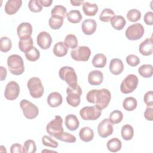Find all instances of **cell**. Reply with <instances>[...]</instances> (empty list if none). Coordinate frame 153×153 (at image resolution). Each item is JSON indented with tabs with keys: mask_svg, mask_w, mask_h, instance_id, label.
Here are the masks:
<instances>
[{
	"mask_svg": "<svg viewBox=\"0 0 153 153\" xmlns=\"http://www.w3.org/2000/svg\"><path fill=\"white\" fill-rule=\"evenodd\" d=\"M86 99L89 103L96 104V106L102 110L108 106L111 99V94L110 91L106 88L93 89L87 93Z\"/></svg>",
	"mask_w": 153,
	"mask_h": 153,
	"instance_id": "cell-1",
	"label": "cell"
},
{
	"mask_svg": "<svg viewBox=\"0 0 153 153\" xmlns=\"http://www.w3.org/2000/svg\"><path fill=\"white\" fill-rule=\"evenodd\" d=\"M7 65L10 72L15 75H22L25 71L23 59L18 54H12L7 59Z\"/></svg>",
	"mask_w": 153,
	"mask_h": 153,
	"instance_id": "cell-2",
	"label": "cell"
},
{
	"mask_svg": "<svg viewBox=\"0 0 153 153\" xmlns=\"http://www.w3.org/2000/svg\"><path fill=\"white\" fill-rule=\"evenodd\" d=\"M60 79L65 81L69 87L75 88L78 85L77 83V75L74 68L70 66H63L59 71Z\"/></svg>",
	"mask_w": 153,
	"mask_h": 153,
	"instance_id": "cell-3",
	"label": "cell"
},
{
	"mask_svg": "<svg viewBox=\"0 0 153 153\" xmlns=\"http://www.w3.org/2000/svg\"><path fill=\"white\" fill-rule=\"evenodd\" d=\"M30 96L35 99L41 97L44 94V87L41 79L38 77H32L29 79L27 84Z\"/></svg>",
	"mask_w": 153,
	"mask_h": 153,
	"instance_id": "cell-4",
	"label": "cell"
},
{
	"mask_svg": "<svg viewBox=\"0 0 153 153\" xmlns=\"http://www.w3.org/2000/svg\"><path fill=\"white\" fill-rule=\"evenodd\" d=\"M63 120L60 115H56L54 120H51L46 126L47 132L55 138L63 132L62 126Z\"/></svg>",
	"mask_w": 153,
	"mask_h": 153,
	"instance_id": "cell-5",
	"label": "cell"
},
{
	"mask_svg": "<svg viewBox=\"0 0 153 153\" xmlns=\"http://www.w3.org/2000/svg\"><path fill=\"white\" fill-rule=\"evenodd\" d=\"M66 102L72 107H77L81 102L82 89L79 85L75 88L68 87L66 89Z\"/></svg>",
	"mask_w": 153,
	"mask_h": 153,
	"instance_id": "cell-6",
	"label": "cell"
},
{
	"mask_svg": "<svg viewBox=\"0 0 153 153\" xmlns=\"http://www.w3.org/2000/svg\"><path fill=\"white\" fill-rule=\"evenodd\" d=\"M20 108L22 109L25 117L27 119H33L39 114L38 107L26 99H23L20 102Z\"/></svg>",
	"mask_w": 153,
	"mask_h": 153,
	"instance_id": "cell-7",
	"label": "cell"
},
{
	"mask_svg": "<svg viewBox=\"0 0 153 153\" xmlns=\"http://www.w3.org/2000/svg\"><path fill=\"white\" fill-rule=\"evenodd\" d=\"M137 84L138 78L137 76L134 74L128 75L121 84V91L124 94L132 93L136 88Z\"/></svg>",
	"mask_w": 153,
	"mask_h": 153,
	"instance_id": "cell-8",
	"label": "cell"
},
{
	"mask_svg": "<svg viewBox=\"0 0 153 153\" xmlns=\"http://www.w3.org/2000/svg\"><path fill=\"white\" fill-rule=\"evenodd\" d=\"M145 32L144 27L140 23H134L129 26L126 30V36L129 40L134 41L140 39Z\"/></svg>",
	"mask_w": 153,
	"mask_h": 153,
	"instance_id": "cell-9",
	"label": "cell"
},
{
	"mask_svg": "<svg viewBox=\"0 0 153 153\" xmlns=\"http://www.w3.org/2000/svg\"><path fill=\"white\" fill-rule=\"evenodd\" d=\"M102 114V110L97 106H85L79 111V115L84 120H96Z\"/></svg>",
	"mask_w": 153,
	"mask_h": 153,
	"instance_id": "cell-10",
	"label": "cell"
},
{
	"mask_svg": "<svg viewBox=\"0 0 153 153\" xmlns=\"http://www.w3.org/2000/svg\"><path fill=\"white\" fill-rule=\"evenodd\" d=\"M91 54V50L87 46H78L71 51L72 58L76 61L87 62Z\"/></svg>",
	"mask_w": 153,
	"mask_h": 153,
	"instance_id": "cell-11",
	"label": "cell"
},
{
	"mask_svg": "<svg viewBox=\"0 0 153 153\" xmlns=\"http://www.w3.org/2000/svg\"><path fill=\"white\" fill-rule=\"evenodd\" d=\"M20 93V87L17 82L11 81L9 82L5 87L4 96L10 100L16 99Z\"/></svg>",
	"mask_w": 153,
	"mask_h": 153,
	"instance_id": "cell-12",
	"label": "cell"
},
{
	"mask_svg": "<svg viewBox=\"0 0 153 153\" xmlns=\"http://www.w3.org/2000/svg\"><path fill=\"white\" fill-rule=\"evenodd\" d=\"M113 124L108 118L103 119L97 126L99 135L103 138H106L111 135L113 133Z\"/></svg>",
	"mask_w": 153,
	"mask_h": 153,
	"instance_id": "cell-13",
	"label": "cell"
},
{
	"mask_svg": "<svg viewBox=\"0 0 153 153\" xmlns=\"http://www.w3.org/2000/svg\"><path fill=\"white\" fill-rule=\"evenodd\" d=\"M37 44L43 50H47L51 46L52 38L50 33L45 31L41 32L36 38Z\"/></svg>",
	"mask_w": 153,
	"mask_h": 153,
	"instance_id": "cell-14",
	"label": "cell"
},
{
	"mask_svg": "<svg viewBox=\"0 0 153 153\" xmlns=\"http://www.w3.org/2000/svg\"><path fill=\"white\" fill-rule=\"evenodd\" d=\"M82 32L87 35L93 34L96 30L97 23L94 19H87L84 20L81 25Z\"/></svg>",
	"mask_w": 153,
	"mask_h": 153,
	"instance_id": "cell-15",
	"label": "cell"
},
{
	"mask_svg": "<svg viewBox=\"0 0 153 153\" xmlns=\"http://www.w3.org/2000/svg\"><path fill=\"white\" fill-rule=\"evenodd\" d=\"M22 4L21 0H8L5 5V11L9 15L14 14L20 9Z\"/></svg>",
	"mask_w": 153,
	"mask_h": 153,
	"instance_id": "cell-16",
	"label": "cell"
},
{
	"mask_svg": "<svg viewBox=\"0 0 153 153\" xmlns=\"http://www.w3.org/2000/svg\"><path fill=\"white\" fill-rule=\"evenodd\" d=\"M32 26L30 23L23 22L17 28V33L20 38L25 36H30L32 33Z\"/></svg>",
	"mask_w": 153,
	"mask_h": 153,
	"instance_id": "cell-17",
	"label": "cell"
},
{
	"mask_svg": "<svg viewBox=\"0 0 153 153\" xmlns=\"http://www.w3.org/2000/svg\"><path fill=\"white\" fill-rule=\"evenodd\" d=\"M103 79V75L102 72L98 70L91 71L88 75V81L92 85H100Z\"/></svg>",
	"mask_w": 153,
	"mask_h": 153,
	"instance_id": "cell-18",
	"label": "cell"
},
{
	"mask_svg": "<svg viewBox=\"0 0 153 153\" xmlns=\"http://www.w3.org/2000/svg\"><path fill=\"white\" fill-rule=\"evenodd\" d=\"M139 52L141 54L148 56L152 54V37L146 39L140 43L139 47Z\"/></svg>",
	"mask_w": 153,
	"mask_h": 153,
	"instance_id": "cell-19",
	"label": "cell"
},
{
	"mask_svg": "<svg viewBox=\"0 0 153 153\" xmlns=\"http://www.w3.org/2000/svg\"><path fill=\"white\" fill-rule=\"evenodd\" d=\"M109 70L114 75L120 74L124 70V65L122 60L118 58L112 59L110 62Z\"/></svg>",
	"mask_w": 153,
	"mask_h": 153,
	"instance_id": "cell-20",
	"label": "cell"
},
{
	"mask_svg": "<svg viewBox=\"0 0 153 153\" xmlns=\"http://www.w3.org/2000/svg\"><path fill=\"white\" fill-rule=\"evenodd\" d=\"M65 124L68 130L75 131L78 128L79 121L76 116L74 114H69L65 117Z\"/></svg>",
	"mask_w": 153,
	"mask_h": 153,
	"instance_id": "cell-21",
	"label": "cell"
},
{
	"mask_svg": "<svg viewBox=\"0 0 153 153\" xmlns=\"http://www.w3.org/2000/svg\"><path fill=\"white\" fill-rule=\"evenodd\" d=\"M47 103L52 108L59 106L63 101L62 95L58 92H52L47 97Z\"/></svg>",
	"mask_w": 153,
	"mask_h": 153,
	"instance_id": "cell-22",
	"label": "cell"
},
{
	"mask_svg": "<svg viewBox=\"0 0 153 153\" xmlns=\"http://www.w3.org/2000/svg\"><path fill=\"white\" fill-rule=\"evenodd\" d=\"M33 47V39L31 36H25L20 38L19 47L21 51L26 53Z\"/></svg>",
	"mask_w": 153,
	"mask_h": 153,
	"instance_id": "cell-23",
	"label": "cell"
},
{
	"mask_svg": "<svg viewBox=\"0 0 153 153\" xmlns=\"http://www.w3.org/2000/svg\"><path fill=\"white\" fill-rule=\"evenodd\" d=\"M79 136L81 140L88 142L93 140L94 137V131L89 127H84L80 130Z\"/></svg>",
	"mask_w": 153,
	"mask_h": 153,
	"instance_id": "cell-24",
	"label": "cell"
},
{
	"mask_svg": "<svg viewBox=\"0 0 153 153\" xmlns=\"http://www.w3.org/2000/svg\"><path fill=\"white\" fill-rule=\"evenodd\" d=\"M82 10L86 16H94L98 11V6L96 4L84 2L82 4Z\"/></svg>",
	"mask_w": 153,
	"mask_h": 153,
	"instance_id": "cell-25",
	"label": "cell"
},
{
	"mask_svg": "<svg viewBox=\"0 0 153 153\" xmlns=\"http://www.w3.org/2000/svg\"><path fill=\"white\" fill-rule=\"evenodd\" d=\"M112 26L116 30H122L126 24V20L122 16H115L110 21Z\"/></svg>",
	"mask_w": 153,
	"mask_h": 153,
	"instance_id": "cell-26",
	"label": "cell"
},
{
	"mask_svg": "<svg viewBox=\"0 0 153 153\" xmlns=\"http://www.w3.org/2000/svg\"><path fill=\"white\" fill-rule=\"evenodd\" d=\"M106 146L108 149L112 152H116L120 151L122 147L121 141L117 138H112L109 140L106 143Z\"/></svg>",
	"mask_w": 153,
	"mask_h": 153,
	"instance_id": "cell-27",
	"label": "cell"
},
{
	"mask_svg": "<svg viewBox=\"0 0 153 153\" xmlns=\"http://www.w3.org/2000/svg\"><path fill=\"white\" fill-rule=\"evenodd\" d=\"M68 48L62 41L57 42L53 48V53L57 57H63L68 53Z\"/></svg>",
	"mask_w": 153,
	"mask_h": 153,
	"instance_id": "cell-28",
	"label": "cell"
},
{
	"mask_svg": "<svg viewBox=\"0 0 153 153\" xmlns=\"http://www.w3.org/2000/svg\"><path fill=\"white\" fill-rule=\"evenodd\" d=\"M107 62L106 57L102 53L96 54L92 59V65L95 68H103L105 66Z\"/></svg>",
	"mask_w": 153,
	"mask_h": 153,
	"instance_id": "cell-29",
	"label": "cell"
},
{
	"mask_svg": "<svg viewBox=\"0 0 153 153\" xmlns=\"http://www.w3.org/2000/svg\"><path fill=\"white\" fill-rule=\"evenodd\" d=\"M64 18L58 16H52L49 19L48 25L50 27L54 30L60 29L63 23Z\"/></svg>",
	"mask_w": 153,
	"mask_h": 153,
	"instance_id": "cell-30",
	"label": "cell"
},
{
	"mask_svg": "<svg viewBox=\"0 0 153 153\" xmlns=\"http://www.w3.org/2000/svg\"><path fill=\"white\" fill-rule=\"evenodd\" d=\"M68 21L72 23H78L82 20V16L79 10H72L66 14Z\"/></svg>",
	"mask_w": 153,
	"mask_h": 153,
	"instance_id": "cell-31",
	"label": "cell"
},
{
	"mask_svg": "<svg viewBox=\"0 0 153 153\" xmlns=\"http://www.w3.org/2000/svg\"><path fill=\"white\" fill-rule=\"evenodd\" d=\"M121 134L123 139L125 140H131L134 134V130L131 126L129 124H126L121 128Z\"/></svg>",
	"mask_w": 153,
	"mask_h": 153,
	"instance_id": "cell-32",
	"label": "cell"
},
{
	"mask_svg": "<svg viewBox=\"0 0 153 153\" xmlns=\"http://www.w3.org/2000/svg\"><path fill=\"white\" fill-rule=\"evenodd\" d=\"M137 100L133 97H126L123 102V108L127 111H132L134 110L137 107Z\"/></svg>",
	"mask_w": 153,
	"mask_h": 153,
	"instance_id": "cell-33",
	"label": "cell"
},
{
	"mask_svg": "<svg viewBox=\"0 0 153 153\" xmlns=\"http://www.w3.org/2000/svg\"><path fill=\"white\" fill-rule=\"evenodd\" d=\"M138 72L142 77L150 78L153 74L152 66L149 64L143 65L139 68Z\"/></svg>",
	"mask_w": 153,
	"mask_h": 153,
	"instance_id": "cell-34",
	"label": "cell"
},
{
	"mask_svg": "<svg viewBox=\"0 0 153 153\" xmlns=\"http://www.w3.org/2000/svg\"><path fill=\"white\" fill-rule=\"evenodd\" d=\"M25 55L28 60L30 62H35L39 59L40 57V53L36 47H33L27 52L25 53Z\"/></svg>",
	"mask_w": 153,
	"mask_h": 153,
	"instance_id": "cell-35",
	"label": "cell"
},
{
	"mask_svg": "<svg viewBox=\"0 0 153 153\" xmlns=\"http://www.w3.org/2000/svg\"><path fill=\"white\" fill-rule=\"evenodd\" d=\"M115 16V13L111 9L105 8L99 16V20L103 22H109Z\"/></svg>",
	"mask_w": 153,
	"mask_h": 153,
	"instance_id": "cell-36",
	"label": "cell"
},
{
	"mask_svg": "<svg viewBox=\"0 0 153 153\" xmlns=\"http://www.w3.org/2000/svg\"><path fill=\"white\" fill-rule=\"evenodd\" d=\"M64 44L69 48H75L78 47V39L75 35L68 34L65 38Z\"/></svg>",
	"mask_w": 153,
	"mask_h": 153,
	"instance_id": "cell-37",
	"label": "cell"
},
{
	"mask_svg": "<svg viewBox=\"0 0 153 153\" xmlns=\"http://www.w3.org/2000/svg\"><path fill=\"white\" fill-rule=\"evenodd\" d=\"M123 118V114L121 111L119 110H115L112 111L109 116V120L112 124H117L120 123Z\"/></svg>",
	"mask_w": 153,
	"mask_h": 153,
	"instance_id": "cell-38",
	"label": "cell"
},
{
	"mask_svg": "<svg viewBox=\"0 0 153 153\" xmlns=\"http://www.w3.org/2000/svg\"><path fill=\"white\" fill-rule=\"evenodd\" d=\"M12 47V42L11 39L7 37L3 36L0 40V50L2 52L7 53L9 51Z\"/></svg>",
	"mask_w": 153,
	"mask_h": 153,
	"instance_id": "cell-39",
	"label": "cell"
},
{
	"mask_svg": "<svg viewBox=\"0 0 153 153\" xmlns=\"http://www.w3.org/2000/svg\"><path fill=\"white\" fill-rule=\"evenodd\" d=\"M141 17V13L137 9L130 10L127 14V19L131 22H136Z\"/></svg>",
	"mask_w": 153,
	"mask_h": 153,
	"instance_id": "cell-40",
	"label": "cell"
},
{
	"mask_svg": "<svg viewBox=\"0 0 153 153\" xmlns=\"http://www.w3.org/2000/svg\"><path fill=\"white\" fill-rule=\"evenodd\" d=\"M56 139L67 143H74L76 142V137L75 136L65 131L57 136Z\"/></svg>",
	"mask_w": 153,
	"mask_h": 153,
	"instance_id": "cell-41",
	"label": "cell"
},
{
	"mask_svg": "<svg viewBox=\"0 0 153 153\" xmlns=\"http://www.w3.org/2000/svg\"><path fill=\"white\" fill-rule=\"evenodd\" d=\"M24 152L25 153H34L36 151V146L35 142L32 139L26 140L23 145Z\"/></svg>",
	"mask_w": 153,
	"mask_h": 153,
	"instance_id": "cell-42",
	"label": "cell"
},
{
	"mask_svg": "<svg viewBox=\"0 0 153 153\" xmlns=\"http://www.w3.org/2000/svg\"><path fill=\"white\" fill-rule=\"evenodd\" d=\"M51 14L52 16H58L65 18L66 16V9L64 6L57 5L54 7L51 11Z\"/></svg>",
	"mask_w": 153,
	"mask_h": 153,
	"instance_id": "cell-43",
	"label": "cell"
},
{
	"mask_svg": "<svg viewBox=\"0 0 153 153\" xmlns=\"http://www.w3.org/2000/svg\"><path fill=\"white\" fill-rule=\"evenodd\" d=\"M28 7L30 11L33 13H39L42 10V7L40 4L39 0L29 1L28 3Z\"/></svg>",
	"mask_w": 153,
	"mask_h": 153,
	"instance_id": "cell-44",
	"label": "cell"
},
{
	"mask_svg": "<svg viewBox=\"0 0 153 153\" xmlns=\"http://www.w3.org/2000/svg\"><path fill=\"white\" fill-rule=\"evenodd\" d=\"M42 142L44 145L48 147L56 148H57V146H59V143L56 140H53L50 136H48L46 135L42 137Z\"/></svg>",
	"mask_w": 153,
	"mask_h": 153,
	"instance_id": "cell-45",
	"label": "cell"
},
{
	"mask_svg": "<svg viewBox=\"0 0 153 153\" xmlns=\"http://www.w3.org/2000/svg\"><path fill=\"white\" fill-rule=\"evenodd\" d=\"M126 62L129 66L134 67L140 63V59L136 55L129 54L126 57Z\"/></svg>",
	"mask_w": 153,
	"mask_h": 153,
	"instance_id": "cell-46",
	"label": "cell"
},
{
	"mask_svg": "<svg viewBox=\"0 0 153 153\" xmlns=\"http://www.w3.org/2000/svg\"><path fill=\"white\" fill-rule=\"evenodd\" d=\"M143 100L147 106H153V93L152 91H149L146 92L143 97Z\"/></svg>",
	"mask_w": 153,
	"mask_h": 153,
	"instance_id": "cell-47",
	"label": "cell"
},
{
	"mask_svg": "<svg viewBox=\"0 0 153 153\" xmlns=\"http://www.w3.org/2000/svg\"><path fill=\"white\" fill-rule=\"evenodd\" d=\"M145 23L148 25H152L153 24V13L148 11L146 13L143 18Z\"/></svg>",
	"mask_w": 153,
	"mask_h": 153,
	"instance_id": "cell-48",
	"label": "cell"
},
{
	"mask_svg": "<svg viewBox=\"0 0 153 153\" xmlns=\"http://www.w3.org/2000/svg\"><path fill=\"white\" fill-rule=\"evenodd\" d=\"M145 118L148 121L153 120V108L152 106H147L144 112Z\"/></svg>",
	"mask_w": 153,
	"mask_h": 153,
	"instance_id": "cell-49",
	"label": "cell"
},
{
	"mask_svg": "<svg viewBox=\"0 0 153 153\" xmlns=\"http://www.w3.org/2000/svg\"><path fill=\"white\" fill-rule=\"evenodd\" d=\"M10 152L11 153L15 152H24L23 146L19 143H14L11 145L10 148Z\"/></svg>",
	"mask_w": 153,
	"mask_h": 153,
	"instance_id": "cell-50",
	"label": "cell"
},
{
	"mask_svg": "<svg viewBox=\"0 0 153 153\" xmlns=\"http://www.w3.org/2000/svg\"><path fill=\"white\" fill-rule=\"evenodd\" d=\"M0 70H1V81H3L5 80L7 76V69L4 68L3 66H1L0 67Z\"/></svg>",
	"mask_w": 153,
	"mask_h": 153,
	"instance_id": "cell-51",
	"label": "cell"
},
{
	"mask_svg": "<svg viewBox=\"0 0 153 153\" xmlns=\"http://www.w3.org/2000/svg\"><path fill=\"white\" fill-rule=\"evenodd\" d=\"M39 2L42 6L48 7L51 6L53 2V1L52 0H39Z\"/></svg>",
	"mask_w": 153,
	"mask_h": 153,
	"instance_id": "cell-52",
	"label": "cell"
},
{
	"mask_svg": "<svg viewBox=\"0 0 153 153\" xmlns=\"http://www.w3.org/2000/svg\"><path fill=\"white\" fill-rule=\"evenodd\" d=\"M71 4L74 5V6H79L81 4L84 3L83 1H74V0H71L70 1Z\"/></svg>",
	"mask_w": 153,
	"mask_h": 153,
	"instance_id": "cell-53",
	"label": "cell"
},
{
	"mask_svg": "<svg viewBox=\"0 0 153 153\" xmlns=\"http://www.w3.org/2000/svg\"><path fill=\"white\" fill-rule=\"evenodd\" d=\"M45 151H48V152H56V151H47V150H43V151H42V152H45Z\"/></svg>",
	"mask_w": 153,
	"mask_h": 153,
	"instance_id": "cell-54",
	"label": "cell"
}]
</instances>
